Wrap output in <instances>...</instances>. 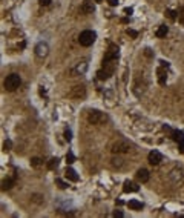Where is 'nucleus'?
Segmentation results:
<instances>
[{
  "instance_id": "obj_1",
  "label": "nucleus",
  "mask_w": 184,
  "mask_h": 218,
  "mask_svg": "<svg viewBox=\"0 0 184 218\" xmlns=\"http://www.w3.org/2000/svg\"><path fill=\"white\" fill-rule=\"evenodd\" d=\"M20 83H22V78H20V75L19 74H9L6 78H5V89L6 91H9V92H13V91H16L19 86H20Z\"/></svg>"
},
{
  "instance_id": "obj_2",
  "label": "nucleus",
  "mask_w": 184,
  "mask_h": 218,
  "mask_svg": "<svg viewBox=\"0 0 184 218\" xmlns=\"http://www.w3.org/2000/svg\"><path fill=\"white\" fill-rule=\"evenodd\" d=\"M95 39H97V34L94 31H90V29H86L78 36V42H80L81 46H90L95 42Z\"/></svg>"
},
{
  "instance_id": "obj_3",
  "label": "nucleus",
  "mask_w": 184,
  "mask_h": 218,
  "mask_svg": "<svg viewBox=\"0 0 184 218\" xmlns=\"http://www.w3.org/2000/svg\"><path fill=\"white\" fill-rule=\"evenodd\" d=\"M105 120H106V115H103L100 111H95V109L87 114V122L92 123V125H98V123H101Z\"/></svg>"
},
{
  "instance_id": "obj_4",
  "label": "nucleus",
  "mask_w": 184,
  "mask_h": 218,
  "mask_svg": "<svg viewBox=\"0 0 184 218\" xmlns=\"http://www.w3.org/2000/svg\"><path fill=\"white\" fill-rule=\"evenodd\" d=\"M118 55H120V52H118V46L111 45V46H109V49H108V52H106V55H105V58H103V62H115V60L118 58Z\"/></svg>"
},
{
  "instance_id": "obj_5",
  "label": "nucleus",
  "mask_w": 184,
  "mask_h": 218,
  "mask_svg": "<svg viewBox=\"0 0 184 218\" xmlns=\"http://www.w3.org/2000/svg\"><path fill=\"white\" fill-rule=\"evenodd\" d=\"M129 148H131V145H129L127 141L120 140V141L114 143V146H112V152H114V154H124V152H129Z\"/></svg>"
},
{
  "instance_id": "obj_6",
  "label": "nucleus",
  "mask_w": 184,
  "mask_h": 218,
  "mask_svg": "<svg viewBox=\"0 0 184 218\" xmlns=\"http://www.w3.org/2000/svg\"><path fill=\"white\" fill-rule=\"evenodd\" d=\"M80 11L83 14H92V13L95 11V6H94V3H92V2H89V0H84V2L81 3V6H80Z\"/></svg>"
},
{
  "instance_id": "obj_7",
  "label": "nucleus",
  "mask_w": 184,
  "mask_h": 218,
  "mask_svg": "<svg viewBox=\"0 0 184 218\" xmlns=\"http://www.w3.org/2000/svg\"><path fill=\"white\" fill-rule=\"evenodd\" d=\"M48 51H49V48H48V45H46L45 42H40V43L35 46V54H37L39 57H46V55H48Z\"/></svg>"
},
{
  "instance_id": "obj_8",
  "label": "nucleus",
  "mask_w": 184,
  "mask_h": 218,
  "mask_svg": "<svg viewBox=\"0 0 184 218\" xmlns=\"http://www.w3.org/2000/svg\"><path fill=\"white\" fill-rule=\"evenodd\" d=\"M161 160H163V155H161L158 151L149 152V163H150V164H158Z\"/></svg>"
},
{
  "instance_id": "obj_9",
  "label": "nucleus",
  "mask_w": 184,
  "mask_h": 218,
  "mask_svg": "<svg viewBox=\"0 0 184 218\" xmlns=\"http://www.w3.org/2000/svg\"><path fill=\"white\" fill-rule=\"evenodd\" d=\"M149 171L147 169H140L138 172H137V180L138 181H141V183H147L149 181Z\"/></svg>"
},
{
  "instance_id": "obj_10",
  "label": "nucleus",
  "mask_w": 184,
  "mask_h": 218,
  "mask_svg": "<svg viewBox=\"0 0 184 218\" xmlns=\"http://www.w3.org/2000/svg\"><path fill=\"white\" fill-rule=\"evenodd\" d=\"M138 189H140V187H138L135 183L129 181V180H126V181L123 183V190H124V192H127V194H129V192H137Z\"/></svg>"
},
{
  "instance_id": "obj_11",
  "label": "nucleus",
  "mask_w": 184,
  "mask_h": 218,
  "mask_svg": "<svg viewBox=\"0 0 184 218\" xmlns=\"http://www.w3.org/2000/svg\"><path fill=\"white\" fill-rule=\"evenodd\" d=\"M164 66H161V68H158V81H160V85H166V80H167V75H166V71L163 69Z\"/></svg>"
},
{
  "instance_id": "obj_12",
  "label": "nucleus",
  "mask_w": 184,
  "mask_h": 218,
  "mask_svg": "<svg viewBox=\"0 0 184 218\" xmlns=\"http://www.w3.org/2000/svg\"><path fill=\"white\" fill-rule=\"evenodd\" d=\"M66 178L71 180V181H78V175H77V172H75L72 167H68V169H66Z\"/></svg>"
},
{
  "instance_id": "obj_13",
  "label": "nucleus",
  "mask_w": 184,
  "mask_h": 218,
  "mask_svg": "<svg viewBox=\"0 0 184 218\" xmlns=\"http://www.w3.org/2000/svg\"><path fill=\"white\" fill-rule=\"evenodd\" d=\"M167 32H169V28H167L166 25H161V26L156 29V32H155V34H156V37H158V39H163V37H166V36H167Z\"/></svg>"
},
{
  "instance_id": "obj_14",
  "label": "nucleus",
  "mask_w": 184,
  "mask_h": 218,
  "mask_svg": "<svg viewBox=\"0 0 184 218\" xmlns=\"http://www.w3.org/2000/svg\"><path fill=\"white\" fill-rule=\"evenodd\" d=\"M71 95H72V97H80V95H81V97H84V95H86V91H84V88H83V86H75V88H74V91L71 92Z\"/></svg>"
},
{
  "instance_id": "obj_15",
  "label": "nucleus",
  "mask_w": 184,
  "mask_h": 218,
  "mask_svg": "<svg viewBox=\"0 0 184 218\" xmlns=\"http://www.w3.org/2000/svg\"><path fill=\"white\" fill-rule=\"evenodd\" d=\"M127 206H129L132 210H141V209H143V203H140L138 200H131V201L127 203Z\"/></svg>"
},
{
  "instance_id": "obj_16",
  "label": "nucleus",
  "mask_w": 184,
  "mask_h": 218,
  "mask_svg": "<svg viewBox=\"0 0 184 218\" xmlns=\"http://www.w3.org/2000/svg\"><path fill=\"white\" fill-rule=\"evenodd\" d=\"M111 75H112V74H111L109 71H106V69H100V71L97 72V77H98V80H108Z\"/></svg>"
},
{
  "instance_id": "obj_17",
  "label": "nucleus",
  "mask_w": 184,
  "mask_h": 218,
  "mask_svg": "<svg viewBox=\"0 0 184 218\" xmlns=\"http://www.w3.org/2000/svg\"><path fill=\"white\" fill-rule=\"evenodd\" d=\"M13 184H14V180H3V181H2V190H8V189H11V187H13Z\"/></svg>"
},
{
  "instance_id": "obj_18",
  "label": "nucleus",
  "mask_w": 184,
  "mask_h": 218,
  "mask_svg": "<svg viewBox=\"0 0 184 218\" xmlns=\"http://www.w3.org/2000/svg\"><path fill=\"white\" fill-rule=\"evenodd\" d=\"M57 166H58V158H57V157H55V158H51L49 163H48V167H49L51 171H54V169H57Z\"/></svg>"
},
{
  "instance_id": "obj_19",
  "label": "nucleus",
  "mask_w": 184,
  "mask_h": 218,
  "mask_svg": "<svg viewBox=\"0 0 184 218\" xmlns=\"http://www.w3.org/2000/svg\"><path fill=\"white\" fill-rule=\"evenodd\" d=\"M86 68H87V65H86V63H81V65H78V66H77V69H75V71H77L78 74H83V72L86 71Z\"/></svg>"
},
{
  "instance_id": "obj_20",
  "label": "nucleus",
  "mask_w": 184,
  "mask_h": 218,
  "mask_svg": "<svg viewBox=\"0 0 184 218\" xmlns=\"http://www.w3.org/2000/svg\"><path fill=\"white\" fill-rule=\"evenodd\" d=\"M66 161H68L69 164H72V163L75 161V157H74L72 152H68V154H66Z\"/></svg>"
},
{
  "instance_id": "obj_21",
  "label": "nucleus",
  "mask_w": 184,
  "mask_h": 218,
  "mask_svg": "<svg viewBox=\"0 0 184 218\" xmlns=\"http://www.w3.org/2000/svg\"><path fill=\"white\" fill-rule=\"evenodd\" d=\"M55 183L58 184V187H60V189H66V187H68V183H64V181H63V180H60V178H55Z\"/></svg>"
},
{
  "instance_id": "obj_22",
  "label": "nucleus",
  "mask_w": 184,
  "mask_h": 218,
  "mask_svg": "<svg viewBox=\"0 0 184 218\" xmlns=\"http://www.w3.org/2000/svg\"><path fill=\"white\" fill-rule=\"evenodd\" d=\"M42 164V160L40 158H37V157H34L32 160H31V166H34V167H37V166H40Z\"/></svg>"
},
{
  "instance_id": "obj_23",
  "label": "nucleus",
  "mask_w": 184,
  "mask_h": 218,
  "mask_svg": "<svg viewBox=\"0 0 184 218\" xmlns=\"http://www.w3.org/2000/svg\"><path fill=\"white\" fill-rule=\"evenodd\" d=\"M126 32H127V36L132 37V39H137V37H138V32H137L135 29H127Z\"/></svg>"
},
{
  "instance_id": "obj_24",
  "label": "nucleus",
  "mask_w": 184,
  "mask_h": 218,
  "mask_svg": "<svg viewBox=\"0 0 184 218\" xmlns=\"http://www.w3.org/2000/svg\"><path fill=\"white\" fill-rule=\"evenodd\" d=\"M64 138H66L68 141H71V138H72V132H71V129H66V131H64Z\"/></svg>"
},
{
  "instance_id": "obj_25",
  "label": "nucleus",
  "mask_w": 184,
  "mask_h": 218,
  "mask_svg": "<svg viewBox=\"0 0 184 218\" xmlns=\"http://www.w3.org/2000/svg\"><path fill=\"white\" fill-rule=\"evenodd\" d=\"M166 14H167V16H169L172 20H175V17H176V16H175L176 13H173V11H170V9H167V11H166Z\"/></svg>"
},
{
  "instance_id": "obj_26",
  "label": "nucleus",
  "mask_w": 184,
  "mask_h": 218,
  "mask_svg": "<svg viewBox=\"0 0 184 218\" xmlns=\"http://www.w3.org/2000/svg\"><path fill=\"white\" fill-rule=\"evenodd\" d=\"M11 146H13V143H11L9 140H6V141H5V145H3L5 151H9V149H11Z\"/></svg>"
},
{
  "instance_id": "obj_27",
  "label": "nucleus",
  "mask_w": 184,
  "mask_h": 218,
  "mask_svg": "<svg viewBox=\"0 0 184 218\" xmlns=\"http://www.w3.org/2000/svg\"><path fill=\"white\" fill-rule=\"evenodd\" d=\"M178 149H179V152H184V138L181 141H178Z\"/></svg>"
},
{
  "instance_id": "obj_28",
  "label": "nucleus",
  "mask_w": 184,
  "mask_h": 218,
  "mask_svg": "<svg viewBox=\"0 0 184 218\" xmlns=\"http://www.w3.org/2000/svg\"><path fill=\"white\" fill-rule=\"evenodd\" d=\"M39 3H40L42 6H48V5L51 3V0H39Z\"/></svg>"
},
{
  "instance_id": "obj_29",
  "label": "nucleus",
  "mask_w": 184,
  "mask_h": 218,
  "mask_svg": "<svg viewBox=\"0 0 184 218\" xmlns=\"http://www.w3.org/2000/svg\"><path fill=\"white\" fill-rule=\"evenodd\" d=\"M108 3H109L111 6H117L120 2H118V0H108Z\"/></svg>"
},
{
  "instance_id": "obj_30",
  "label": "nucleus",
  "mask_w": 184,
  "mask_h": 218,
  "mask_svg": "<svg viewBox=\"0 0 184 218\" xmlns=\"http://www.w3.org/2000/svg\"><path fill=\"white\" fill-rule=\"evenodd\" d=\"M114 216H118V218H123L124 215H123V212H120V210H115V212H114Z\"/></svg>"
},
{
  "instance_id": "obj_31",
  "label": "nucleus",
  "mask_w": 184,
  "mask_h": 218,
  "mask_svg": "<svg viewBox=\"0 0 184 218\" xmlns=\"http://www.w3.org/2000/svg\"><path fill=\"white\" fill-rule=\"evenodd\" d=\"M132 11H134L132 8H126V9H124V14H127V16H131V14H132Z\"/></svg>"
},
{
  "instance_id": "obj_32",
  "label": "nucleus",
  "mask_w": 184,
  "mask_h": 218,
  "mask_svg": "<svg viewBox=\"0 0 184 218\" xmlns=\"http://www.w3.org/2000/svg\"><path fill=\"white\" fill-rule=\"evenodd\" d=\"M94 2H97V3H101V2H103V0H94Z\"/></svg>"
}]
</instances>
